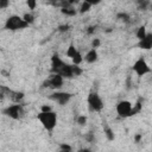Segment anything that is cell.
I'll list each match as a JSON object with an SVG mask.
<instances>
[{
	"mask_svg": "<svg viewBox=\"0 0 152 152\" xmlns=\"http://www.w3.org/2000/svg\"><path fill=\"white\" fill-rule=\"evenodd\" d=\"M38 120L40 121L42 126L48 131V132H52L53 128L56 127V124H57V114L51 110V112H40L38 114Z\"/></svg>",
	"mask_w": 152,
	"mask_h": 152,
	"instance_id": "obj_1",
	"label": "cell"
},
{
	"mask_svg": "<svg viewBox=\"0 0 152 152\" xmlns=\"http://www.w3.org/2000/svg\"><path fill=\"white\" fill-rule=\"evenodd\" d=\"M28 26V24L23 19V17H19V15H10L7 19H6V23H5V28L6 30H10V31H17V30H23V28H26Z\"/></svg>",
	"mask_w": 152,
	"mask_h": 152,
	"instance_id": "obj_2",
	"label": "cell"
},
{
	"mask_svg": "<svg viewBox=\"0 0 152 152\" xmlns=\"http://www.w3.org/2000/svg\"><path fill=\"white\" fill-rule=\"evenodd\" d=\"M2 114H5L6 116L13 119V120H18L23 116L24 114V108L21 104L19 103H14V104H11V106H7L6 108L2 109Z\"/></svg>",
	"mask_w": 152,
	"mask_h": 152,
	"instance_id": "obj_3",
	"label": "cell"
},
{
	"mask_svg": "<svg viewBox=\"0 0 152 152\" xmlns=\"http://www.w3.org/2000/svg\"><path fill=\"white\" fill-rule=\"evenodd\" d=\"M132 70H133L139 77L145 76L146 74H150V72H151V68L148 66L147 62H146L145 58H142V57L138 58V59L134 62V64H133V66H132Z\"/></svg>",
	"mask_w": 152,
	"mask_h": 152,
	"instance_id": "obj_4",
	"label": "cell"
},
{
	"mask_svg": "<svg viewBox=\"0 0 152 152\" xmlns=\"http://www.w3.org/2000/svg\"><path fill=\"white\" fill-rule=\"evenodd\" d=\"M88 106L90 108V110L93 112H101L103 109V102H102V99L100 97V95L97 93H94L91 91L89 95H88Z\"/></svg>",
	"mask_w": 152,
	"mask_h": 152,
	"instance_id": "obj_5",
	"label": "cell"
},
{
	"mask_svg": "<svg viewBox=\"0 0 152 152\" xmlns=\"http://www.w3.org/2000/svg\"><path fill=\"white\" fill-rule=\"evenodd\" d=\"M63 82H64V78L61 75L52 74L50 77H48L43 82V87L44 88H51V89H59V88H62Z\"/></svg>",
	"mask_w": 152,
	"mask_h": 152,
	"instance_id": "obj_6",
	"label": "cell"
},
{
	"mask_svg": "<svg viewBox=\"0 0 152 152\" xmlns=\"http://www.w3.org/2000/svg\"><path fill=\"white\" fill-rule=\"evenodd\" d=\"M132 108L133 104L127 101V100H122L116 104V113L120 118H129L132 116Z\"/></svg>",
	"mask_w": 152,
	"mask_h": 152,
	"instance_id": "obj_7",
	"label": "cell"
},
{
	"mask_svg": "<svg viewBox=\"0 0 152 152\" xmlns=\"http://www.w3.org/2000/svg\"><path fill=\"white\" fill-rule=\"evenodd\" d=\"M71 97H72V94L71 93H68V91H55V93H52L50 95V100L57 102L61 106L66 104L70 101Z\"/></svg>",
	"mask_w": 152,
	"mask_h": 152,
	"instance_id": "obj_8",
	"label": "cell"
},
{
	"mask_svg": "<svg viewBox=\"0 0 152 152\" xmlns=\"http://www.w3.org/2000/svg\"><path fill=\"white\" fill-rule=\"evenodd\" d=\"M65 64H66V63L63 62V61L59 58L58 55L55 53V55L52 56V58H51V71H52L53 74H59L61 70L63 69V66H64Z\"/></svg>",
	"mask_w": 152,
	"mask_h": 152,
	"instance_id": "obj_9",
	"label": "cell"
},
{
	"mask_svg": "<svg viewBox=\"0 0 152 152\" xmlns=\"http://www.w3.org/2000/svg\"><path fill=\"white\" fill-rule=\"evenodd\" d=\"M97 57H99V53H97L96 49H90V50L86 53V56H84V61H86L87 63L91 64V63H95V62L97 61Z\"/></svg>",
	"mask_w": 152,
	"mask_h": 152,
	"instance_id": "obj_10",
	"label": "cell"
},
{
	"mask_svg": "<svg viewBox=\"0 0 152 152\" xmlns=\"http://www.w3.org/2000/svg\"><path fill=\"white\" fill-rule=\"evenodd\" d=\"M61 12L63 13V14H65V15H68V17H74V15H76V13H77V11L74 8V7H64V8H61Z\"/></svg>",
	"mask_w": 152,
	"mask_h": 152,
	"instance_id": "obj_11",
	"label": "cell"
},
{
	"mask_svg": "<svg viewBox=\"0 0 152 152\" xmlns=\"http://www.w3.org/2000/svg\"><path fill=\"white\" fill-rule=\"evenodd\" d=\"M77 52H78V50L75 48V45H74V44H70L69 48H68V50H66V57H69V58L72 59V58L76 56Z\"/></svg>",
	"mask_w": 152,
	"mask_h": 152,
	"instance_id": "obj_12",
	"label": "cell"
},
{
	"mask_svg": "<svg viewBox=\"0 0 152 152\" xmlns=\"http://www.w3.org/2000/svg\"><path fill=\"white\" fill-rule=\"evenodd\" d=\"M142 109V103H141V99H139L135 104H133V108H132V115H135L138 113H140Z\"/></svg>",
	"mask_w": 152,
	"mask_h": 152,
	"instance_id": "obj_13",
	"label": "cell"
},
{
	"mask_svg": "<svg viewBox=\"0 0 152 152\" xmlns=\"http://www.w3.org/2000/svg\"><path fill=\"white\" fill-rule=\"evenodd\" d=\"M103 132H104V135H106V138H107L109 141H113V140H114L115 135H114V132H113V129H112L110 127L106 126V127L103 128Z\"/></svg>",
	"mask_w": 152,
	"mask_h": 152,
	"instance_id": "obj_14",
	"label": "cell"
},
{
	"mask_svg": "<svg viewBox=\"0 0 152 152\" xmlns=\"http://www.w3.org/2000/svg\"><path fill=\"white\" fill-rule=\"evenodd\" d=\"M90 8H91V4H90L88 0H86V1H83V2L81 4L78 12H80V13H86V12H88Z\"/></svg>",
	"mask_w": 152,
	"mask_h": 152,
	"instance_id": "obj_15",
	"label": "cell"
},
{
	"mask_svg": "<svg viewBox=\"0 0 152 152\" xmlns=\"http://www.w3.org/2000/svg\"><path fill=\"white\" fill-rule=\"evenodd\" d=\"M137 38L139 39V40H142V39H145V37H146V27L145 26H140L139 28H138V31H137Z\"/></svg>",
	"mask_w": 152,
	"mask_h": 152,
	"instance_id": "obj_16",
	"label": "cell"
},
{
	"mask_svg": "<svg viewBox=\"0 0 152 152\" xmlns=\"http://www.w3.org/2000/svg\"><path fill=\"white\" fill-rule=\"evenodd\" d=\"M116 18L119 19V20H121V21H124V23H128L129 21V15L126 13V12H119L118 14H116Z\"/></svg>",
	"mask_w": 152,
	"mask_h": 152,
	"instance_id": "obj_17",
	"label": "cell"
},
{
	"mask_svg": "<svg viewBox=\"0 0 152 152\" xmlns=\"http://www.w3.org/2000/svg\"><path fill=\"white\" fill-rule=\"evenodd\" d=\"M139 48H140V49H144V50H150V49H152V46H151V44L148 43V40L146 39V37H145V39H142V40H139Z\"/></svg>",
	"mask_w": 152,
	"mask_h": 152,
	"instance_id": "obj_18",
	"label": "cell"
},
{
	"mask_svg": "<svg viewBox=\"0 0 152 152\" xmlns=\"http://www.w3.org/2000/svg\"><path fill=\"white\" fill-rule=\"evenodd\" d=\"M23 19L30 25V24H32V23L34 21V15H33L32 13H28V12H27V13H24V14H23Z\"/></svg>",
	"mask_w": 152,
	"mask_h": 152,
	"instance_id": "obj_19",
	"label": "cell"
},
{
	"mask_svg": "<svg viewBox=\"0 0 152 152\" xmlns=\"http://www.w3.org/2000/svg\"><path fill=\"white\" fill-rule=\"evenodd\" d=\"M71 61H72V64H74V65H80V64L82 63V61H83V57H82L81 52L78 51V52L76 53V56H75Z\"/></svg>",
	"mask_w": 152,
	"mask_h": 152,
	"instance_id": "obj_20",
	"label": "cell"
},
{
	"mask_svg": "<svg viewBox=\"0 0 152 152\" xmlns=\"http://www.w3.org/2000/svg\"><path fill=\"white\" fill-rule=\"evenodd\" d=\"M87 116L86 115H77L76 116V122L80 125V126H84L87 124Z\"/></svg>",
	"mask_w": 152,
	"mask_h": 152,
	"instance_id": "obj_21",
	"label": "cell"
},
{
	"mask_svg": "<svg viewBox=\"0 0 152 152\" xmlns=\"http://www.w3.org/2000/svg\"><path fill=\"white\" fill-rule=\"evenodd\" d=\"M59 150L65 151V152H72V147L66 142H61L59 144Z\"/></svg>",
	"mask_w": 152,
	"mask_h": 152,
	"instance_id": "obj_22",
	"label": "cell"
},
{
	"mask_svg": "<svg viewBox=\"0 0 152 152\" xmlns=\"http://www.w3.org/2000/svg\"><path fill=\"white\" fill-rule=\"evenodd\" d=\"M72 72H74V76H80V75L83 72V70H82V68H80L78 65H74V64H72Z\"/></svg>",
	"mask_w": 152,
	"mask_h": 152,
	"instance_id": "obj_23",
	"label": "cell"
},
{
	"mask_svg": "<svg viewBox=\"0 0 152 152\" xmlns=\"http://www.w3.org/2000/svg\"><path fill=\"white\" fill-rule=\"evenodd\" d=\"M101 45V40L99 39V38H94L93 40H91V49H96V48H99Z\"/></svg>",
	"mask_w": 152,
	"mask_h": 152,
	"instance_id": "obj_24",
	"label": "cell"
},
{
	"mask_svg": "<svg viewBox=\"0 0 152 152\" xmlns=\"http://www.w3.org/2000/svg\"><path fill=\"white\" fill-rule=\"evenodd\" d=\"M84 139H86L88 142H93L95 138H94V134H93L91 132H88V133L84 134Z\"/></svg>",
	"mask_w": 152,
	"mask_h": 152,
	"instance_id": "obj_25",
	"label": "cell"
},
{
	"mask_svg": "<svg viewBox=\"0 0 152 152\" xmlns=\"http://www.w3.org/2000/svg\"><path fill=\"white\" fill-rule=\"evenodd\" d=\"M26 5H27V7H28L30 10H34L36 6H37V2H36L34 0H27V1H26Z\"/></svg>",
	"mask_w": 152,
	"mask_h": 152,
	"instance_id": "obj_26",
	"label": "cell"
},
{
	"mask_svg": "<svg viewBox=\"0 0 152 152\" xmlns=\"http://www.w3.org/2000/svg\"><path fill=\"white\" fill-rule=\"evenodd\" d=\"M69 28H70V26H69L68 24H63V25H59V26L57 27V30H58L59 32H66Z\"/></svg>",
	"mask_w": 152,
	"mask_h": 152,
	"instance_id": "obj_27",
	"label": "cell"
},
{
	"mask_svg": "<svg viewBox=\"0 0 152 152\" xmlns=\"http://www.w3.org/2000/svg\"><path fill=\"white\" fill-rule=\"evenodd\" d=\"M7 6H10V1H8V0H1V1H0V8H1V10L6 8Z\"/></svg>",
	"mask_w": 152,
	"mask_h": 152,
	"instance_id": "obj_28",
	"label": "cell"
},
{
	"mask_svg": "<svg viewBox=\"0 0 152 152\" xmlns=\"http://www.w3.org/2000/svg\"><path fill=\"white\" fill-rule=\"evenodd\" d=\"M51 110H52V108H51L50 106H48V104H43V106L40 107V112L46 113V112H51Z\"/></svg>",
	"mask_w": 152,
	"mask_h": 152,
	"instance_id": "obj_29",
	"label": "cell"
},
{
	"mask_svg": "<svg viewBox=\"0 0 152 152\" xmlns=\"http://www.w3.org/2000/svg\"><path fill=\"white\" fill-rule=\"evenodd\" d=\"M138 4H139V8H141V10H145L148 6V2L147 1H139Z\"/></svg>",
	"mask_w": 152,
	"mask_h": 152,
	"instance_id": "obj_30",
	"label": "cell"
},
{
	"mask_svg": "<svg viewBox=\"0 0 152 152\" xmlns=\"http://www.w3.org/2000/svg\"><path fill=\"white\" fill-rule=\"evenodd\" d=\"M94 31H95V26H89L88 30H87V33L88 34H91V33H94Z\"/></svg>",
	"mask_w": 152,
	"mask_h": 152,
	"instance_id": "obj_31",
	"label": "cell"
},
{
	"mask_svg": "<svg viewBox=\"0 0 152 152\" xmlns=\"http://www.w3.org/2000/svg\"><path fill=\"white\" fill-rule=\"evenodd\" d=\"M141 138H142L141 134H135V137H134V141H135V142H139V141L141 140Z\"/></svg>",
	"mask_w": 152,
	"mask_h": 152,
	"instance_id": "obj_32",
	"label": "cell"
},
{
	"mask_svg": "<svg viewBox=\"0 0 152 152\" xmlns=\"http://www.w3.org/2000/svg\"><path fill=\"white\" fill-rule=\"evenodd\" d=\"M146 39L148 40V43H150L151 46H152V33H147V34H146Z\"/></svg>",
	"mask_w": 152,
	"mask_h": 152,
	"instance_id": "obj_33",
	"label": "cell"
},
{
	"mask_svg": "<svg viewBox=\"0 0 152 152\" xmlns=\"http://www.w3.org/2000/svg\"><path fill=\"white\" fill-rule=\"evenodd\" d=\"M77 152H91V150H89V148H81Z\"/></svg>",
	"mask_w": 152,
	"mask_h": 152,
	"instance_id": "obj_34",
	"label": "cell"
},
{
	"mask_svg": "<svg viewBox=\"0 0 152 152\" xmlns=\"http://www.w3.org/2000/svg\"><path fill=\"white\" fill-rule=\"evenodd\" d=\"M58 152H65V151H62V150H59V151H58Z\"/></svg>",
	"mask_w": 152,
	"mask_h": 152,
	"instance_id": "obj_35",
	"label": "cell"
}]
</instances>
